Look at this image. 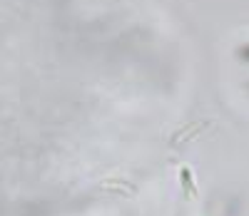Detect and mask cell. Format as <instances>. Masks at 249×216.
I'll return each instance as SVG.
<instances>
[{"label": "cell", "instance_id": "cell-1", "mask_svg": "<svg viewBox=\"0 0 249 216\" xmlns=\"http://www.w3.org/2000/svg\"><path fill=\"white\" fill-rule=\"evenodd\" d=\"M239 57L249 62V45H242V48H239Z\"/></svg>", "mask_w": 249, "mask_h": 216}]
</instances>
